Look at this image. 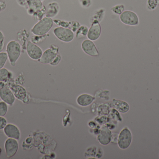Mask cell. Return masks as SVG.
<instances>
[{
    "label": "cell",
    "mask_w": 159,
    "mask_h": 159,
    "mask_svg": "<svg viewBox=\"0 0 159 159\" xmlns=\"http://www.w3.org/2000/svg\"><path fill=\"white\" fill-rule=\"evenodd\" d=\"M54 21L51 18L45 17L40 20L32 28L31 32L34 35L43 36L51 30Z\"/></svg>",
    "instance_id": "cell-1"
},
{
    "label": "cell",
    "mask_w": 159,
    "mask_h": 159,
    "mask_svg": "<svg viewBox=\"0 0 159 159\" xmlns=\"http://www.w3.org/2000/svg\"><path fill=\"white\" fill-rule=\"evenodd\" d=\"M6 51L10 65L14 67L21 54V46L18 42L12 40L7 44Z\"/></svg>",
    "instance_id": "cell-2"
},
{
    "label": "cell",
    "mask_w": 159,
    "mask_h": 159,
    "mask_svg": "<svg viewBox=\"0 0 159 159\" xmlns=\"http://www.w3.org/2000/svg\"><path fill=\"white\" fill-rule=\"evenodd\" d=\"M58 54V47L54 44L51 45L50 48L46 50L43 53L38 61L43 64L50 63Z\"/></svg>",
    "instance_id": "cell-3"
},
{
    "label": "cell",
    "mask_w": 159,
    "mask_h": 159,
    "mask_svg": "<svg viewBox=\"0 0 159 159\" xmlns=\"http://www.w3.org/2000/svg\"><path fill=\"white\" fill-rule=\"evenodd\" d=\"M54 33L58 39L63 42H70L74 38L73 32L68 28L57 27L54 30Z\"/></svg>",
    "instance_id": "cell-4"
},
{
    "label": "cell",
    "mask_w": 159,
    "mask_h": 159,
    "mask_svg": "<svg viewBox=\"0 0 159 159\" xmlns=\"http://www.w3.org/2000/svg\"><path fill=\"white\" fill-rule=\"evenodd\" d=\"M132 134L128 128L123 129L119 135L118 145L121 149H126L129 147L132 142Z\"/></svg>",
    "instance_id": "cell-5"
},
{
    "label": "cell",
    "mask_w": 159,
    "mask_h": 159,
    "mask_svg": "<svg viewBox=\"0 0 159 159\" xmlns=\"http://www.w3.org/2000/svg\"><path fill=\"white\" fill-rule=\"evenodd\" d=\"M120 19L122 23L126 25L134 26L139 24V18L134 12L131 11H123L120 16Z\"/></svg>",
    "instance_id": "cell-6"
},
{
    "label": "cell",
    "mask_w": 159,
    "mask_h": 159,
    "mask_svg": "<svg viewBox=\"0 0 159 159\" xmlns=\"http://www.w3.org/2000/svg\"><path fill=\"white\" fill-rule=\"evenodd\" d=\"M26 51L29 57L34 60H38L43 55L42 49L31 41L27 43Z\"/></svg>",
    "instance_id": "cell-7"
},
{
    "label": "cell",
    "mask_w": 159,
    "mask_h": 159,
    "mask_svg": "<svg viewBox=\"0 0 159 159\" xmlns=\"http://www.w3.org/2000/svg\"><path fill=\"white\" fill-rule=\"evenodd\" d=\"M5 150L8 158L13 157L18 150V143L16 139L9 138L5 143Z\"/></svg>",
    "instance_id": "cell-8"
},
{
    "label": "cell",
    "mask_w": 159,
    "mask_h": 159,
    "mask_svg": "<svg viewBox=\"0 0 159 159\" xmlns=\"http://www.w3.org/2000/svg\"><path fill=\"white\" fill-rule=\"evenodd\" d=\"M0 98L8 105H13L16 100L12 91L9 88L3 87L0 89Z\"/></svg>",
    "instance_id": "cell-9"
},
{
    "label": "cell",
    "mask_w": 159,
    "mask_h": 159,
    "mask_svg": "<svg viewBox=\"0 0 159 159\" xmlns=\"http://www.w3.org/2000/svg\"><path fill=\"white\" fill-rule=\"evenodd\" d=\"M81 48L84 52L89 56L97 57L99 55V52L94 43L89 39L83 41L81 44Z\"/></svg>",
    "instance_id": "cell-10"
},
{
    "label": "cell",
    "mask_w": 159,
    "mask_h": 159,
    "mask_svg": "<svg viewBox=\"0 0 159 159\" xmlns=\"http://www.w3.org/2000/svg\"><path fill=\"white\" fill-rule=\"evenodd\" d=\"M101 33V27L99 21L93 20L91 26L88 31V38L91 41H95L99 38Z\"/></svg>",
    "instance_id": "cell-11"
},
{
    "label": "cell",
    "mask_w": 159,
    "mask_h": 159,
    "mask_svg": "<svg viewBox=\"0 0 159 159\" xmlns=\"http://www.w3.org/2000/svg\"><path fill=\"white\" fill-rule=\"evenodd\" d=\"M112 138V132L109 128L107 126H103L98 136L99 143L103 145H107L111 142Z\"/></svg>",
    "instance_id": "cell-12"
},
{
    "label": "cell",
    "mask_w": 159,
    "mask_h": 159,
    "mask_svg": "<svg viewBox=\"0 0 159 159\" xmlns=\"http://www.w3.org/2000/svg\"><path fill=\"white\" fill-rule=\"evenodd\" d=\"M4 133L8 138L16 140L20 139V132L18 128L13 124H7L4 129Z\"/></svg>",
    "instance_id": "cell-13"
},
{
    "label": "cell",
    "mask_w": 159,
    "mask_h": 159,
    "mask_svg": "<svg viewBox=\"0 0 159 159\" xmlns=\"http://www.w3.org/2000/svg\"><path fill=\"white\" fill-rule=\"evenodd\" d=\"M9 88L14 94V96L18 100L23 101L27 98V92L25 89L18 84H12Z\"/></svg>",
    "instance_id": "cell-14"
},
{
    "label": "cell",
    "mask_w": 159,
    "mask_h": 159,
    "mask_svg": "<svg viewBox=\"0 0 159 159\" xmlns=\"http://www.w3.org/2000/svg\"><path fill=\"white\" fill-rule=\"evenodd\" d=\"M29 6L28 13L30 15H32L35 12L41 10L43 8L41 0H26Z\"/></svg>",
    "instance_id": "cell-15"
},
{
    "label": "cell",
    "mask_w": 159,
    "mask_h": 159,
    "mask_svg": "<svg viewBox=\"0 0 159 159\" xmlns=\"http://www.w3.org/2000/svg\"><path fill=\"white\" fill-rule=\"evenodd\" d=\"M94 100V97L89 94H81L77 98V103L80 106H87L92 104Z\"/></svg>",
    "instance_id": "cell-16"
},
{
    "label": "cell",
    "mask_w": 159,
    "mask_h": 159,
    "mask_svg": "<svg viewBox=\"0 0 159 159\" xmlns=\"http://www.w3.org/2000/svg\"><path fill=\"white\" fill-rule=\"evenodd\" d=\"M59 11V6L57 2L49 3L46 10V16L52 18L55 17Z\"/></svg>",
    "instance_id": "cell-17"
},
{
    "label": "cell",
    "mask_w": 159,
    "mask_h": 159,
    "mask_svg": "<svg viewBox=\"0 0 159 159\" xmlns=\"http://www.w3.org/2000/svg\"><path fill=\"white\" fill-rule=\"evenodd\" d=\"M113 105L116 109L120 113H127L129 109V105L128 103L119 100H113Z\"/></svg>",
    "instance_id": "cell-18"
},
{
    "label": "cell",
    "mask_w": 159,
    "mask_h": 159,
    "mask_svg": "<svg viewBox=\"0 0 159 159\" xmlns=\"http://www.w3.org/2000/svg\"><path fill=\"white\" fill-rule=\"evenodd\" d=\"M89 29L87 26L82 25L76 31V36L77 38H82L85 37L88 34Z\"/></svg>",
    "instance_id": "cell-19"
},
{
    "label": "cell",
    "mask_w": 159,
    "mask_h": 159,
    "mask_svg": "<svg viewBox=\"0 0 159 159\" xmlns=\"http://www.w3.org/2000/svg\"><path fill=\"white\" fill-rule=\"evenodd\" d=\"M10 73L5 68L0 69V82L5 81L9 78Z\"/></svg>",
    "instance_id": "cell-20"
},
{
    "label": "cell",
    "mask_w": 159,
    "mask_h": 159,
    "mask_svg": "<svg viewBox=\"0 0 159 159\" xmlns=\"http://www.w3.org/2000/svg\"><path fill=\"white\" fill-rule=\"evenodd\" d=\"M7 58H8V57L6 52H0V69L3 68Z\"/></svg>",
    "instance_id": "cell-21"
},
{
    "label": "cell",
    "mask_w": 159,
    "mask_h": 159,
    "mask_svg": "<svg viewBox=\"0 0 159 159\" xmlns=\"http://www.w3.org/2000/svg\"><path fill=\"white\" fill-rule=\"evenodd\" d=\"M7 104L4 101L0 102V117H4L7 112Z\"/></svg>",
    "instance_id": "cell-22"
},
{
    "label": "cell",
    "mask_w": 159,
    "mask_h": 159,
    "mask_svg": "<svg viewBox=\"0 0 159 159\" xmlns=\"http://www.w3.org/2000/svg\"><path fill=\"white\" fill-rule=\"evenodd\" d=\"M124 8L123 5H117L112 7L111 9L115 14L120 15L124 11Z\"/></svg>",
    "instance_id": "cell-23"
},
{
    "label": "cell",
    "mask_w": 159,
    "mask_h": 159,
    "mask_svg": "<svg viewBox=\"0 0 159 159\" xmlns=\"http://www.w3.org/2000/svg\"><path fill=\"white\" fill-rule=\"evenodd\" d=\"M99 115H107L109 114L108 107L106 105H102L99 107L98 110Z\"/></svg>",
    "instance_id": "cell-24"
},
{
    "label": "cell",
    "mask_w": 159,
    "mask_h": 159,
    "mask_svg": "<svg viewBox=\"0 0 159 159\" xmlns=\"http://www.w3.org/2000/svg\"><path fill=\"white\" fill-rule=\"evenodd\" d=\"M158 5L157 0H148L147 2L148 7L150 9H155Z\"/></svg>",
    "instance_id": "cell-25"
},
{
    "label": "cell",
    "mask_w": 159,
    "mask_h": 159,
    "mask_svg": "<svg viewBox=\"0 0 159 159\" xmlns=\"http://www.w3.org/2000/svg\"><path fill=\"white\" fill-rule=\"evenodd\" d=\"M54 22L57 25L61 26V27H63V28H68L70 25L69 22H67V21H61L59 20H54Z\"/></svg>",
    "instance_id": "cell-26"
},
{
    "label": "cell",
    "mask_w": 159,
    "mask_h": 159,
    "mask_svg": "<svg viewBox=\"0 0 159 159\" xmlns=\"http://www.w3.org/2000/svg\"><path fill=\"white\" fill-rule=\"evenodd\" d=\"M70 25L71 30L73 32L76 31L80 27V24L79 22H77V21H72L71 23H70Z\"/></svg>",
    "instance_id": "cell-27"
},
{
    "label": "cell",
    "mask_w": 159,
    "mask_h": 159,
    "mask_svg": "<svg viewBox=\"0 0 159 159\" xmlns=\"http://www.w3.org/2000/svg\"><path fill=\"white\" fill-rule=\"evenodd\" d=\"M79 1L81 5L84 7H89L91 4V0H79Z\"/></svg>",
    "instance_id": "cell-28"
},
{
    "label": "cell",
    "mask_w": 159,
    "mask_h": 159,
    "mask_svg": "<svg viewBox=\"0 0 159 159\" xmlns=\"http://www.w3.org/2000/svg\"><path fill=\"white\" fill-rule=\"evenodd\" d=\"M7 125V121L3 117H0V130L3 129Z\"/></svg>",
    "instance_id": "cell-29"
},
{
    "label": "cell",
    "mask_w": 159,
    "mask_h": 159,
    "mask_svg": "<svg viewBox=\"0 0 159 159\" xmlns=\"http://www.w3.org/2000/svg\"><path fill=\"white\" fill-rule=\"evenodd\" d=\"M4 36L3 34L1 31H0V52L2 51L4 47Z\"/></svg>",
    "instance_id": "cell-30"
},
{
    "label": "cell",
    "mask_w": 159,
    "mask_h": 159,
    "mask_svg": "<svg viewBox=\"0 0 159 159\" xmlns=\"http://www.w3.org/2000/svg\"><path fill=\"white\" fill-rule=\"evenodd\" d=\"M61 60V57L59 54H58L57 56L55 58V59L50 64L51 65H53V66H56L59 63Z\"/></svg>",
    "instance_id": "cell-31"
},
{
    "label": "cell",
    "mask_w": 159,
    "mask_h": 159,
    "mask_svg": "<svg viewBox=\"0 0 159 159\" xmlns=\"http://www.w3.org/2000/svg\"><path fill=\"white\" fill-rule=\"evenodd\" d=\"M6 5L4 2L0 1V12L5 9Z\"/></svg>",
    "instance_id": "cell-32"
},
{
    "label": "cell",
    "mask_w": 159,
    "mask_h": 159,
    "mask_svg": "<svg viewBox=\"0 0 159 159\" xmlns=\"http://www.w3.org/2000/svg\"><path fill=\"white\" fill-rule=\"evenodd\" d=\"M17 2L18 3H19L20 5L22 6L26 5V3H27L26 0H17Z\"/></svg>",
    "instance_id": "cell-33"
},
{
    "label": "cell",
    "mask_w": 159,
    "mask_h": 159,
    "mask_svg": "<svg viewBox=\"0 0 159 159\" xmlns=\"http://www.w3.org/2000/svg\"><path fill=\"white\" fill-rule=\"evenodd\" d=\"M158 2V4H159V0H157Z\"/></svg>",
    "instance_id": "cell-34"
}]
</instances>
